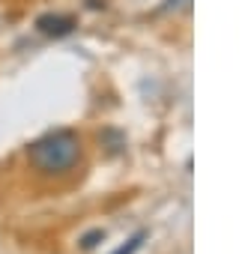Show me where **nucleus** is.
<instances>
[{"label": "nucleus", "mask_w": 245, "mask_h": 254, "mask_svg": "<svg viewBox=\"0 0 245 254\" xmlns=\"http://www.w3.org/2000/svg\"><path fill=\"white\" fill-rule=\"evenodd\" d=\"M27 159L30 165L39 171V174H66L78 165L81 159V138L69 129H57V132H48L42 138H36L30 147H27Z\"/></svg>", "instance_id": "nucleus-1"}, {"label": "nucleus", "mask_w": 245, "mask_h": 254, "mask_svg": "<svg viewBox=\"0 0 245 254\" xmlns=\"http://www.w3.org/2000/svg\"><path fill=\"white\" fill-rule=\"evenodd\" d=\"M36 27H39L42 36L60 39V36H69V33L75 30V18H72V15H42V18L36 21Z\"/></svg>", "instance_id": "nucleus-2"}, {"label": "nucleus", "mask_w": 245, "mask_h": 254, "mask_svg": "<svg viewBox=\"0 0 245 254\" xmlns=\"http://www.w3.org/2000/svg\"><path fill=\"white\" fill-rule=\"evenodd\" d=\"M144 239H147V230H138V233H135V236H132V239H129L126 245H120V248H117L114 254H135V251H138V248L144 245Z\"/></svg>", "instance_id": "nucleus-3"}, {"label": "nucleus", "mask_w": 245, "mask_h": 254, "mask_svg": "<svg viewBox=\"0 0 245 254\" xmlns=\"http://www.w3.org/2000/svg\"><path fill=\"white\" fill-rule=\"evenodd\" d=\"M99 239H105V230H93V233H87V236L81 239V245H84V248H96Z\"/></svg>", "instance_id": "nucleus-4"}]
</instances>
